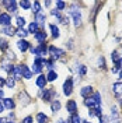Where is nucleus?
<instances>
[{
	"label": "nucleus",
	"mask_w": 122,
	"mask_h": 123,
	"mask_svg": "<svg viewBox=\"0 0 122 123\" xmlns=\"http://www.w3.org/2000/svg\"><path fill=\"white\" fill-rule=\"evenodd\" d=\"M84 105L88 108V109H94V108H100L101 106V94L98 91L93 92L91 97L86 98L84 99Z\"/></svg>",
	"instance_id": "f257e3e1"
},
{
	"label": "nucleus",
	"mask_w": 122,
	"mask_h": 123,
	"mask_svg": "<svg viewBox=\"0 0 122 123\" xmlns=\"http://www.w3.org/2000/svg\"><path fill=\"white\" fill-rule=\"evenodd\" d=\"M39 97L44 102H52L55 101V98H58V94L54 88H44V90H39Z\"/></svg>",
	"instance_id": "f03ea898"
},
{
	"label": "nucleus",
	"mask_w": 122,
	"mask_h": 123,
	"mask_svg": "<svg viewBox=\"0 0 122 123\" xmlns=\"http://www.w3.org/2000/svg\"><path fill=\"white\" fill-rule=\"evenodd\" d=\"M69 15L73 18V23H75V27H76V28L81 27V13H80V10L76 7V3L70 6V8H69Z\"/></svg>",
	"instance_id": "7ed1b4c3"
},
{
	"label": "nucleus",
	"mask_w": 122,
	"mask_h": 123,
	"mask_svg": "<svg viewBox=\"0 0 122 123\" xmlns=\"http://www.w3.org/2000/svg\"><path fill=\"white\" fill-rule=\"evenodd\" d=\"M48 52H49V55H51V60H59V59H62L65 55H66V52L63 50V49H61V48H56L55 45H51L49 48H48Z\"/></svg>",
	"instance_id": "20e7f679"
},
{
	"label": "nucleus",
	"mask_w": 122,
	"mask_h": 123,
	"mask_svg": "<svg viewBox=\"0 0 122 123\" xmlns=\"http://www.w3.org/2000/svg\"><path fill=\"white\" fill-rule=\"evenodd\" d=\"M30 52L35 57H45V55L48 53V48H46V43H39L38 46H31L30 48Z\"/></svg>",
	"instance_id": "39448f33"
},
{
	"label": "nucleus",
	"mask_w": 122,
	"mask_h": 123,
	"mask_svg": "<svg viewBox=\"0 0 122 123\" xmlns=\"http://www.w3.org/2000/svg\"><path fill=\"white\" fill-rule=\"evenodd\" d=\"M1 6L6 7V10H7V13L10 15L18 13V3H17L15 0H6V1H1Z\"/></svg>",
	"instance_id": "423d86ee"
},
{
	"label": "nucleus",
	"mask_w": 122,
	"mask_h": 123,
	"mask_svg": "<svg viewBox=\"0 0 122 123\" xmlns=\"http://www.w3.org/2000/svg\"><path fill=\"white\" fill-rule=\"evenodd\" d=\"M73 85H75L73 78H72V77H68V78L65 80V83H63V94H65L66 97H70V95H72V92H73Z\"/></svg>",
	"instance_id": "0eeeda50"
},
{
	"label": "nucleus",
	"mask_w": 122,
	"mask_h": 123,
	"mask_svg": "<svg viewBox=\"0 0 122 123\" xmlns=\"http://www.w3.org/2000/svg\"><path fill=\"white\" fill-rule=\"evenodd\" d=\"M66 111L69 115H75L77 113V102L75 99H69L66 102Z\"/></svg>",
	"instance_id": "6e6552de"
},
{
	"label": "nucleus",
	"mask_w": 122,
	"mask_h": 123,
	"mask_svg": "<svg viewBox=\"0 0 122 123\" xmlns=\"http://www.w3.org/2000/svg\"><path fill=\"white\" fill-rule=\"evenodd\" d=\"M0 67L4 70L6 73H8V74H10V73L13 71V67H14V64L11 63V60H8V59H6V57H4L3 60L0 62Z\"/></svg>",
	"instance_id": "1a4fd4ad"
},
{
	"label": "nucleus",
	"mask_w": 122,
	"mask_h": 123,
	"mask_svg": "<svg viewBox=\"0 0 122 123\" xmlns=\"http://www.w3.org/2000/svg\"><path fill=\"white\" fill-rule=\"evenodd\" d=\"M109 122L111 123H116L119 122V111L118 106H111V113H109Z\"/></svg>",
	"instance_id": "9d476101"
},
{
	"label": "nucleus",
	"mask_w": 122,
	"mask_h": 123,
	"mask_svg": "<svg viewBox=\"0 0 122 123\" xmlns=\"http://www.w3.org/2000/svg\"><path fill=\"white\" fill-rule=\"evenodd\" d=\"M0 25L1 27L11 25V15L8 13H0Z\"/></svg>",
	"instance_id": "9b49d317"
},
{
	"label": "nucleus",
	"mask_w": 122,
	"mask_h": 123,
	"mask_svg": "<svg viewBox=\"0 0 122 123\" xmlns=\"http://www.w3.org/2000/svg\"><path fill=\"white\" fill-rule=\"evenodd\" d=\"M17 48L24 53V52H27V50L31 48V43L27 41V39H18V41H17Z\"/></svg>",
	"instance_id": "f8f14e48"
},
{
	"label": "nucleus",
	"mask_w": 122,
	"mask_h": 123,
	"mask_svg": "<svg viewBox=\"0 0 122 123\" xmlns=\"http://www.w3.org/2000/svg\"><path fill=\"white\" fill-rule=\"evenodd\" d=\"M93 92H94V88H93L91 85H86V87H83L81 90H80V97L81 98H88V97H91Z\"/></svg>",
	"instance_id": "ddd939ff"
},
{
	"label": "nucleus",
	"mask_w": 122,
	"mask_h": 123,
	"mask_svg": "<svg viewBox=\"0 0 122 123\" xmlns=\"http://www.w3.org/2000/svg\"><path fill=\"white\" fill-rule=\"evenodd\" d=\"M10 76L13 77L15 81H18V80H21V78H23V74H21V67H20V64H14V67H13V71L10 73Z\"/></svg>",
	"instance_id": "4468645a"
},
{
	"label": "nucleus",
	"mask_w": 122,
	"mask_h": 123,
	"mask_svg": "<svg viewBox=\"0 0 122 123\" xmlns=\"http://www.w3.org/2000/svg\"><path fill=\"white\" fill-rule=\"evenodd\" d=\"M20 67H21V74H23V77L25 78V80H30L31 77H32V71H31V69L25 64V63H21Z\"/></svg>",
	"instance_id": "2eb2a0df"
},
{
	"label": "nucleus",
	"mask_w": 122,
	"mask_h": 123,
	"mask_svg": "<svg viewBox=\"0 0 122 123\" xmlns=\"http://www.w3.org/2000/svg\"><path fill=\"white\" fill-rule=\"evenodd\" d=\"M111 90H112V94L115 97H122V81L114 83L112 87H111Z\"/></svg>",
	"instance_id": "dca6fc26"
},
{
	"label": "nucleus",
	"mask_w": 122,
	"mask_h": 123,
	"mask_svg": "<svg viewBox=\"0 0 122 123\" xmlns=\"http://www.w3.org/2000/svg\"><path fill=\"white\" fill-rule=\"evenodd\" d=\"M46 77L44 76V74H39L38 77H37V81H35V84H37V87H38L39 90H44V88H46Z\"/></svg>",
	"instance_id": "f3484780"
},
{
	"label": "nucleus",
	"mask_w": 122,
	"mask_h": 123,
	"mask_svg": "<svg viewBox=\"0 0 122 123\" xmlns=\"http://www.w3.org/2000/svg\"><path fill=\"white\" fill-rule=\"evenodd\" d=\"M34 38H35V41L39 42V43H45L46 38H48V34H46L44 30H41L39 32H37V34L34 35Z\"/></svg>",
	"instance_id": "a211bd4d"
},
{
	"label": "nucleus",
	"mask_w": 122,
	"mask_h": 123,
	"mask_svg": "<svg viewBox=\"0 0 122 123\" xmlns=\"http://www.w3.org/2000/svg\"><path fill=\"white\" fill-rule=\"evenodd\" d=\"M1 32H3L4 35H7V37H13V35H15V32H17V28L13 27V25L1 27Z\"/></svg>",
	"instance_id": "6ab92c4d"
},
{
	"label": "nucleus",
	"mask_w": 122,
	"mask_h": 123,
	"mask_svg": "<svg viewBox=\"0 0 122 123\" xmlns=\"http://www.w3.org/2000/svg\"><path fill=\"white\" fill-rule=\"evenodd\" d=\"M3 106L6 108V109H8V111H13L15 108V102L13 98H3Z\"/></svg>",
	"instance_id": "aec40b11"
},
{
	"label": "nucleus",
	"mask_w": 122,
	"mask_h": 123,
	"mask_svg": "<svg viewBox=\"0 0 122 123\" xmlns=\"http://www.w3.org/2000/svg\"><path fill=\"white\" fill-rule=\"evenodd\" d=\"M35 17V23L38 24L39 27H44L45 25V21H46V15H45V13H38V14H35L34 15Z\"/></svg>",
	"instance_id": "412c9836"
},
{
	"label": "nucleus",
	"mask_w": 122,
	"mask_h": 123,
	"mask_svg": "<svg viewBox=\"0 0 122 123\" xmlns=\"http://www.w3.org/2000/svg\"><path fill=\"white\" fill-rule=\"evenodd\" d=\"M31 102V98H30V95L27 94L25 91L23 92H20V104L23 105V106H25V105H28Z\"/></svg>",
	"instance_id": "4be33fe9"
},
{
	"label": "nucleus",
	"mask_w": 122,
	"mask_h": 123,
	"mask_svg": "<svg viewBox=\"0 0 122 123\" xmlns=\"http://www.w3.org/2000/svg\"><path fill=\"white\" fill-rule=\"evenodd\" d=\"M39 28H41V27H39L38 24L35 23V21H32V23L28 25V34H32V35H35L37 32H39V31H41Z\"/></svg>",
	"instance_id": "5701e85b"
},
{
	"label": "nucleus",
	"mask_w": 122,
	"mask_h": 123,
	"mask_svg": "<svg viewBox=\"0 0 122 123\" xmlns=\"http://www.w3.org/2000/svg\"><path fill=\"white\" fill-rule=\"evenodd\" d=\"M35 119H37L38 123H49V117H48L44 112H38L37 116H35Z\"/></svg>",
	"instance_id": "b1692460"
},
{
	"label": "nucleus",
	"mask_w": 122,
	"mask_h": 123,
	"mask_svg": "<svg viewBox=\"0 0 122 123\" xmlns=\"http://www.w3.org/2000/svg\"><path fill=\"white\" fill-rule=\"evenodd\" d=\"M61 108H62V104H61V101H59V99H55V101L51 102V111H52L54 113L59 112V111H61Z\"/></svg>",
	"instance_id": "393cba45"
},
{
	"label": "nucleus",
	"mask_w": 122,
	"mask_h": 123,
	"mask_svg": "<svg viewBox=\"0 0 122 123\" xmlns=\"http://www.w3.org/2000/svg\"><path fill=\"white\" fill-rule=\"evenodd\" d=\"M46 81L48 83H54L58 80V73L55 71V70H51V71H48V74H46Z\"/></svg>",
	"instance_id": "a878e982"
},
{
	"label": "nucleus",
	"mask_w": 122,
	"mask_h": 123,
	"mask_svg": "<svg viewBox=\"0 0 122 123\" xmlns=\"http://www.w3.org/2000/svg\"><path fill=\"white\" fill-rule=\"evenodd\" d=\"M31 8H32V13H34V15H35V14H38V13H41L42 6H41V3H39V1H32Z\"/></svg>",
	"instance_id": "bb28decb"
},
{
	"label": "nucleus",
	"mask_w": 122,
	"mask_h": 123,
	"mask_svg": "<svg viewBox=\"0 0 122 123\" xmlns=\"http://www.w3.org/2000/svg\"><path fill=\"white\" fill-rule=\"evenodd\" d=\"M97 66H98V69H101V70H107L105 59H104V56H102V55H100V56H98V60H97Z\"/></svg>",
	"instance_id": "cd10ccee"
},
{
	"label": "nucleus",
	"mask_w": 122,
	"mask_h": 123,
	"mask_svg": "<svg viewBox=\"0 0 122 123\" xmlns=\"http://www.w3.org/2000/svg\"><path fill=\"white\" fill-rule=\"evenodd\" d=\"M0 50H1V52H4V53L8 50V41H7V39L0 38Z\"/></svg>",
	"instance_id": "c85d7f7f"
},
{
	"label": "nucleus",
	"mask_w": 122,
	"mask_h": 123,
	"mask_svg": "<svg viewBox=\"0 0 122 123\" xmlns=\"http://www.w3.org/2000/svg\"><path fill=\"white\" fill-rule=\"evenodd\" d=\"M49 28L52 31V37H54V38H59V37H61V31H59V28H58L55 24H51Z\"/></svg>",
	"instance_id": "c756f323"
},
{
	"label": "nucleus",
	"mask_w": 122,
	"mask_h": 123,
	"mask_svg": "<svg viewBox=\"0 0 122 123\" xmlns=\"http://www.w3.org/2000/svg\"><path fill=\"white\" fill-rule=\"evenodd\" d=\"M76 71L79 73V76L80 77H84L86 76V73H87V66H84V64H79L76 67Z\"/></svg>",
	"instance_id": "7c9ffc66"
},
{
	"label": "nucleus",
	"mask_w": 122,
	"mask_h": 123,
	"mask_svg": "<svg viewBox=\"0 0 122 123\" xmlns=\"http://www.w3.org/2000/svg\"><path fill=\"white\" fill-rule=\"evenodd\" d=\"M15 35H18V37H20V39H25L27 37H28V31L24 30V28H17Z\"/></svg>",
	"instance_id": "2f4dec72"
},
{
	"label": "nucleus",
	"mask_w": 122,
	"mask_h": 123,
	"mask_svg": "<svg viewBox=\"0 0 122 123\" xmlns=\"http://www.w3.org/2000/svg\"><path fill=\"white\" fill-rule=\"evenodd\" d=\"M18 6L23 8V10H31L32 3H31V1H28V0H23V1H20V3H18Z\"/></svg>",
	"instance_id": "473e14b6"
},
{
	"label": "nucleus",
	"mask_w": 122,
	"mask_h": 123,
	"mask_svg": "<svg viewBox=\"0 0 122 123\" xmlns=\"http://www.w3.org/2000/svg\"><path fill=\"white\" fill-rule=\"evenodd\" d=\"M121 57H122V56L119 55V52H118V50H112V52H111V60H112V63H114V64H116V62L119 60Z\"/></svg>",
	"instance_id": "72a5a7b5"
},
{
	"label": "nucleus",
	"mask_w": 122,
	"mask_h": 123,
	"mask_svg": "<svg viewBox=\"0 0 122 123\" xmlns=\"http://www.w3.org/2000/svg\"><path fill=\"white\" fill-rule=\"evenodd\" d=\"M6 87H7V88H10V90H13V88L15 87V80L11 76L7 77V80H6Z\"/></svg>",
	"instance_id": "f704fd0d"
},
{
	"label": "nucleus",
	"mask_w": 122,
	"mask_h": 123,
	"mask_svg": "<svg viewBox=\"0 0 122 123\" xmlns=\"http://www.w3.org/2000/svg\"><path fill=\"white\" fill-rule=\"evenodd\" d=\"M69 123H83V120H81V117L79 116V113H75V115H70Z\"/></svg>",
	"instance_id": "c9c22d12"
},
{
	"label": "nucleus",
	"mask_w": 122,
	"mask_h": 123,
	"mask_svg": "<svg viewBox=\"0 0 122 123\" xmlns=\"http://www.w3.org/2000/svg\"><path fill=\"white\" fill-rule=\"evenodd\" d=\"M15 23H17V27H18V28H24V25H25V17L17 15V18H15Z\"/></svg>",
	"instance_id": "e433bc0d"
},
{
	"label": "nucleus",
	"mask_w": 122,
	"mask_h": 123,
	"mask_svg": "<svg viewBox=\"0 0 122 123\" xmlns=\"http://www.w3.org/2000/svg\"><path fill=\"white\" fill-rule=\"evenodd\" d=\"M42 66H39V64H37V63H32V67H31V71L32 73H37V74H41L42 73Z\"/></svg>",
	"instance_id": "4c0bfd02"
},
{
	"label": "nucleus",
	"mask_w": 122,
	"mask_h": 123,
	"mask_svg": "<svg viewBox=\"0 0 122 123\" xmlns=\"http://www.w3.org/2000/svg\"><path fill=\"white\" fill-rule=\"evenodd\" d=\"M65 8H66V3L62 1V0H58V1H56V10H58V11H63Z\"/></svg>",
	"instance_id": "58836bf2"
},
{
	"label": "nucleus",
	"mask_w": 122,
	"mask_h": 123,
	"mask_svg": "<svg viewBox=\"0 0 122 123\" xmlns=\"http://www.w3.org/2000/svg\"><path fill=\"white\" fill-rule=\"evenodd\" d=\"M45 67H46L48 70H49V71H51V70H54V67H55L54 60H51V59L48 60V59H46V62H45Z\"/></svg>",
	"instance_id": "ea45409f"
},
{
	"label": "nucleus",
	"mask_w": 122,
	"mask_h": 123,
	"mask_svg": "<svg viewBox=\"0 0 122 123\" xmlns=\"http://www.w3.org/2000/svg\"><path fill=\"white\" fill-rule=\"evenodd\" d=\"M6 59H8V60H14L15 59V55L13 50H7L6 52Z\"/></svg>",
	"instance_id": "a19ab883"
},
{
	"label": "nucleus",
	"mask_w": 122,
	"mask_h": 123,
	"mask_svg": "<svg viewBox=\"0 0 122 123\" xmlns=\"http://www.w3.org/2000/svg\"><path fill=\"white\" fill-rule=\"evenodd\" d=\"M98 120H100V123H108L109 122V117H108V116L101 115V116H98Z\"/></svg>",
	"instance_id": "79ce46f5"
},
{
	"label": "nucleus",
	"mask_w": 122,
	"mask_h": 123,
	"mask_svg": "<svg viewBox=\"0 0 122 123\" xmlns=\"http://www.w3.org/2000/svg\"><path fill=\"white\" fill-rule=\"evenodd\" d=\"M32 120H34L32 116H25L23 120H21V123H32Z\"/></svg>",
	"instance_id": "37998d69"
},
{
	"label": "nucleus",
	"mask_w": 122,
	"mask_h": 123,
	"mask_svg": "<svg viewBox=\"0 0 122 123\" xmlns=\"http://www.w3.org/2000/svg\"><path fill=\"white\" fill-rule=\"evenodd\" d=\"M115 67H116L118 70H122V57H121V59H119L118 62H116V64H115Z\"/></svg>",
	"instance_id": "c03bdc74"
},
{
	"label": "nucleus",
	"mask_w": 122,
	"mask_h": 123,
	"mask_svg": "<svg viewBox=\"0 0 122 123\" xmlns=\"http://www.w3.org/2000/svg\"><path fill=\"white\" fill-rule=\"evenodd\" d=\"M3 85H6V80H4L3 77H0V90L3 88Z\"/></svg>",
	"instance_id": "a18cd8bd"
},
{
	"label": "nucleus",
	"mask_w": 122,
	"mask_h": 123,
	"mask_svg": "<svg viewBox=\"0 0 122 123\" xmlns=\"http://www.w3.org/2000/svg\"><path fill=\"white\" fill-rule=\"evenodd\" d=\"M11 122V120H8L7 117H0V123H8Z\"/></svg>",
	"instance_id": "49530a36"
},
{
	"label": "nucleus",
	"mask_w": 122,
	"mask_h": 123,
	"mask_svg": "<svg viewBox=\"0 0 122 123\" xmlns=\"http://www.w3.org/2000/svg\"><path fill=\"white\" fill-rule=\"evenodd\" d=\"M4 98V92H3V90H0V99H3Z\"/></svg>",
	"instance_id": "de8ad7c7"
},
{
	"label": "nucleus",
	"mask_w": 122,
	"mask_h": 123,
	"mask_svg": "<svg viewBox=\"0 0 122 123\" xmlns=\"http://www.w3.org/2000/svg\"><path fill=\"white\" fill-rule=\"evenodd\" d=\"M111 71H112V73H118V71H119V70H118V69H116V67H115V66H114V67H112V69H111Z\"/></svg>",
	"instance_id": "09e8293b"
},
{
	"label": "nucleus",
	"mask_w": 122,
	"mask_h": 123,
	"mask_svg": "<svg viewBox=\"0 0 122 123\" xmlns=\"http://www.w3.org/2000/svg\"><path fill=\"white\" fill-rule=\"evenodd\" d=\"M3 109H4V106H3V102H0V113L3 112Z\"/></svg>",
	"instance_id": "8fccbe9b"
},
{
	"label": "nucleus",
	"mask_w": 122,
	"mask_h": 123,
	"mask_svg": "<svg viewBox=\"0 0 122 123\" xmlns=\"http://www.w3.org/2000/svg\"><path fill=\"white\" fill-rule=\"evenodd\" d=\"M51 4H52V3H51V1H45V6H46V7H49V6H51Z\"/></svg>",
	"instance_id": "3c124183"
},
{
	"label": "nucleus",
	"mask_w": 122,
	"mask_h": 123,
	"mask_svg": "<svg viewBox=\"0 0 122 123\" xmlns=\"http://www.w3.org/2000/svg\"><path fill=\"white\" fill-rule=\"evenodd\" d=\"M118 102H119V105L122 106V97H119V98H118Z\"/></svg>",
	"instance_id": "603ef678"
},
{
	"label": "nucleus",
	"mask_w": 122,
	"mask_h": 123,
	"mask_svg": "<svg viewBox=\"0 0 122 123\" xmlns=\"http://www.w3.org/2000/svg\"><path fill=\"white\" fill-rule=\"evenodd\" d=\"M119 78H122V70H119Z\"/></svg>",
	"instance_id": "864d4df0"
},
{
	"label": "nucleus",
	"mask_w": 122,
	"mask_h": 123,
	"mask_svg": "<svg viewBox=\"0 0 122 123\" xmlns=\"http://www.w3.org/2000/svg\"><path fill=\"white\" fill-rule=\"evenodd\" d=\"M62 123H69V120H63V122H62Z\"/></svg>",
	"instance_id": "5fc2aeb1"
},
{
	"label": "nucleus",
	"mask_w": 122,
	"mask_h": 123,
	"mask_svg": "<svg viewBox=\"0 0 122 123\" xmlns=\"http://www.w3.org/2000/svg\"><path fill=\"white\" fill-rule=\"evenodd\" d=\"M83 123H91V122H86V120H83Z\"/></svg>",
	"instance_id": "6e6d98bb"
},
{
	"label": "nucleus",
	"mask_w": 122,
	"mask_h": 123,
	"mask_svg": "<svg viewBox=\"0 0 122 123\" xmlns=\"http://www.w3.org/2000/svg\"><path fill=\"white\" fill-rule=\"evenodd\" d=\"M8 123H15V122H8Z\"/></svg>",
	"instance_id": "4d7b16f0"
},
{
	"label": "nucleus",
	"mask_w": 122,
	"mask_h": 123,
	"mask_svg": "<svg viewBox=\"0 0 122 123\" xmlns=\"http://www.w3.org/2000/svg\"><path fill=\"white\" fill-rule=\"evenodd\" d=\"M121 56H122V55H121Z\"/></svg>",
	"instance_id": "13d9d810"
}]
</instances>
